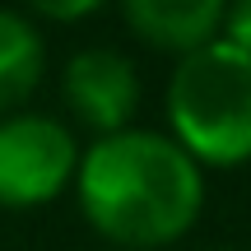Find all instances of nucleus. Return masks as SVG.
<instances>
[{
  "mask_svg": "<svg viewBox=\"0 0 251 251\" xmlns=\"http://www.w3.org/2000/svg\"><path fill=\"white\" fill-rule=\"evenodd\" d=\"M126 24L158 51L191 56L219 42L224 33V5L219 0H126Z\"/></svg>",
  "mask_w": 251,
  "mask_h": 251,
  "instance_id": "39448f33",
  "label": "nucleus"
},
{
  "mask_svg": "<svg viewBox=\"0 0 251 251\" xmlns=\"http://www.w3.org/2000/svg\"><path fill=\"white\" fill-rule=\"evenodd\" d=\"M42 33L14 9H0V117H14V107H24V98L42 79Z\"/></svg>",
  "mask_w": 251,
  "mask_h": 251,
  "instance_id": "423d86ee",
  "label": "nucleus"
},
{
  "mask_svg": "<svg viewBox=\"0 0 251 251\" xmlns=\"http://www.w3.org/2000/svg\"><path fill=\"white\" fill-rule=\"evenodd\" d=\"M172 140L209 168H237L251 158V56L209 42L181 56L168 84Z\"/></svg>",
  "mask_w": 251,
  "mask_h": 251,
  "instance_id": "f03ea898",
  "label": "nucleus"
},
{
  "mask_svg": "<svg viewBox=\"0 0 251 251\" xmlns=\"http://www.w3.org/2000/svg\"><path fill=\"white\" fill-rule=\"evenodd\" d=\"M219 42H228L242 56H251V0L224 5V33H219Z\"/></svg>",
  "mask_w": 251,
  "mask_h": 251,
  "instance_id": "0eeeda50",
  "label": "nucleus"
},
{
  "mask_svg": "<svg viewBox=\"0 0 251 251\" xmlns=\"http://www.w3.org/2000/svg\"><path fill=\"white\" fill-rule=\"evenodd\" d=\"M65 98H70L75 117L98 130V140L117 135V130H126L135 102H140L135 65L112 47H84L65 65Z\"/></svg>",
  "mask_w": 251,
  "mask_h": 251,
  "instance_id": "20e7f679",
  "label": "nucleus"
},
{
  "mask_svg": "<svg viewBox=\"0 0 251 251\" xmlns=\"http://www.w3.org/2000/svg\"><path fill=\"white\" fill-rule=\"evenodd\" d=\"M79 209L117 251L168 247L205 209L200 163L172 135L158 130H117L102 135L79 158Z\"/></svg>",
  "mask_w": 251,
  "mask_h": 251,
  "instance_id": "f257e3e1",
  "label": "nucleus"
},
{
  "mask_svg": "<svg viewBox=\"0 0 251 251\" xmlns=\"http://www.w3.org/2000/svg\"><path fill=\"white\" fill-rule=\"evenodd\" d=\"M79 172L75 135L56 117H0V209H33L65 191Z\"/></svg>",
  "mask_w": 251,
  "mask_h": 251,
  "instance_id": "7ed1b4c3",
  "label": "nucleus"
},
{
  "mask_svg": "<svg viewBox=\"0 0 251 251\" xmlns=\"http://www.w3.org/2000/svg\"><path fill=\"white\" fill-rule=\"evenodd\" d=\"M93 0H84V5H37V14H47V19H84V14H93Z\"/></svg>",
  "mask_w": 251,
  "mask_h": 251,
  "instance_id": "6e6552de",
  "label": "nucleus"
}]
</instances>
